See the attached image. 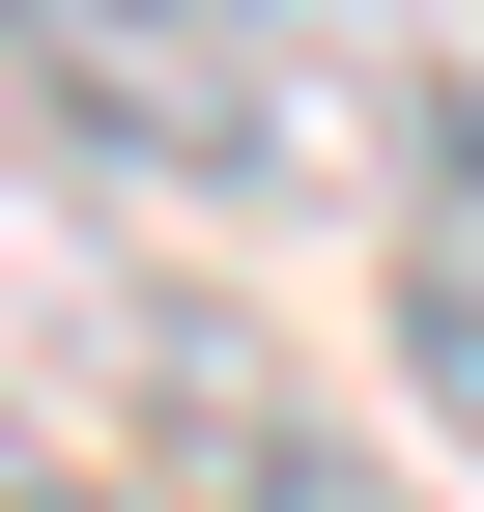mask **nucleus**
I'll use <instances>...</instances> for the list:
<instances>
[{
    "mask_svg": "<svg viewBox=\"0 0 484 512\" xmlns=\"http://www.w3.org/2000/svg\"><path fill=\"white\" fill-rule=\"evenodd\" d=\"M0 86L86 171H171V200H484V114L399 0H0Z\"/></svg>",
    "mask_w": 484,
    "mask_h": 512,
    "instance_id": "obj_1",
    "label": "nucleus"
},
{
    "mask_svg": "<svg viewBox=\"0 0 484 512\" xmlns=\"http://www.w3.org/2000/svg\"><path fill=\"white\" fill-rule=\"evenodd\" d=\"M86 399H114V456H143L171 512H399L228 313H171V285H86Z\"/></svg>",
    "mask_w": 484,
    "mask_h": 512,
    "instance_id": "obj_2",
    "label": "nucleus"
},
{
    "mask_svg": "<svg viewBox=\"0 0 484 512\" xmlns=\"http://www.w3.org/2000/svg\"><path fill=\"white\" fill-rule=\"evenodd\" d=\"M399 370H428V427L484 456V200H456V228H399Z\"/></svg>",
    "mask_w": 484,
    "mask_h": 512,
    "instance_id": "obj_3",
    "label": "nucleus"
},
{
    "mask_svg": "<svg viewBox=\"0 0 484 512\" xmlns=\"http://www.w3.org/2000/svg\"><path fill=\"white\" fill-rule=\"evenodd\" d=\"M0 512H86V456H57V427H29V399H0Z\"/></svg>",
    "mask_w": 484,
    "mask_h": 512,
    "instance_id": "obj_4",
    "label": "nucleus"
}]
</instances>
